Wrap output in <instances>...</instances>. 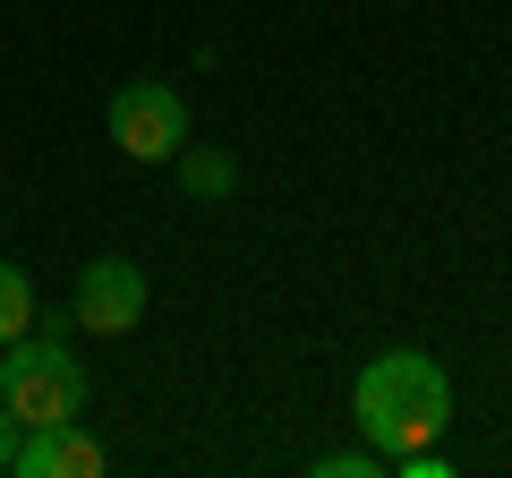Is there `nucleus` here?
<instances>
[{
	"label": "nucleus",
	"mask_w": 512,
	"mask_h": 478,
	"mask_svg": "<svg viewBox=\"0 0 512 478\" xmlns=\"http://www.w3.org/2000/svg\"><path fill=\"white\" fill-rule=\"evenodd\" d=\"M350 419H359V444H376L384 461L419 453L453 427V376L427 350H376L350 385Z\"/></svg>",
	"instance_id": "obj_1"
},
{
	"label": "nucleus",
	"mask_w": 512,
	"mask_h": 478,
	"mask_svg": "<svg viewBox=\"0 0 512 478\" xmlns=\"http://www.w3.org/2000/svg\"><path fill=\"white\" fill-rule=\"evenodd\" d=\"M0 402L18 410L26 427H60V419H86V368L52 333H18L0 350Z\"/></svg>",
	"instance_id": "obj_2"
},
{
	"label": "nucleus",
	"mask_w": 512,
	"mask_h": 478,
	"mask_svg": "<svg viewBox=\"0 0 512 478\" xmlns=\"http://www.w3.org/2000/svg\"><path fill=\"white\" fill-rule=\"evenodd\" d=\"M111 146L128 163H171L188 146V103L163 86V77H137V86L111 94Z\"/></svg>",
	"instance_id": "obj_3"
},
{
	"label": "nucleus",
	"mask_w": 512,
	"mask_h": 478,
	"mask_svg": "<svg viewBox=\"0 0 512 478\" xmlns=\"http://www.w3.org/2000/svg\"><path fill=\"white\" fill-rule=\"evenodd\" d=\"M146 291H154V282L137 274L128 257H94L86 274H77L69 316H77L86 333H137V325H146Z\"/></svg>",
	"instance_id": "obj_4"
},
{
	"label": "nucleus",
	"mask_w": 512,
	"mask_h": 478,
	"mask_svg": "<svg viewBox=\"0 0 512 478\" xmlns=\"http://www.w3.org/2000/svg\"><path fill=\"white\" fill-rule=\"evenodd\" d=\"M18 478H103V444H94L77 419H60V427H26V444H18Z\"/></svg>",
	"instance_id": "obj_5"
},
{
	"label": "nucleus",
	"mask_w": 512,
	"mask_h": 478,
	"mask_svg": "<svg viewBox=\"0 0 512 478\" xmlns=\"http://www.w3.org/2000/svg\"><path fill=\"white\" fill-rule=\"evenodd\" d=\"M171 163H180V188H188V197H231V188H239V154H231V146H180Z\"/></svg>",
	"instance_id": "obj_6"
},
{
	"label": "nucleus",
	"mask_w": 512,
	"mask_h": 478,
	"mask_svg": "<svg viewBox=\"0 0 512 478\" xmlns=\"http://www.w3.org/2000/svg\"><path fill=\"white\" fill-rule=\"evenodd\" d=\"M35 308L43 299H35V282H26V265L0 257V350L18 342V333H35Z\"/></svg>",
	"instance_id": "obj_7"
},
{
	"label": "nucleus",
	"mask_w": 512,
	"mask_h": 478,
	"mask_svg": "<svg viewBox=\"0 0 512 478\" xmlns=\"http://www.w3.org/2000/svg\"><path fill=\"white\" fill-rule=\"evenodd\" d=\"M367 470H384L376 444H350V453H325V461H316V478H367Z\"/></svg>",
	"instance_id": "obj_8"
},
{
	"label": "nucleus",
	"mask_w": 512,
	"mask_h": 478,
	"mask_svg": "<svg viewBox=\"0 0 512 478\" xmlns=\"http://www.w3.org/2000/svg\"><path fill=\"white\" fill-rule=\"evenodd\" d=\"M18 444H26V419L0 402V470H18Z\"/></svg>",
	"instance_id": "obj_9"
}]
</instances>
